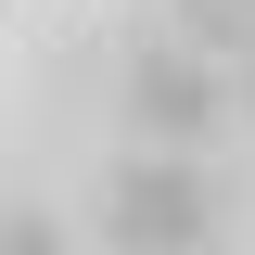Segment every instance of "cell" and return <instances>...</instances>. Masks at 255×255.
<instances>
[{"instance_id": "obj_4", "label": "cell", "mask_w": 255, "mask_h": 255, "mask_svg": "<svg viewBox=\"0 0 255 255\" xmlns=\"http://www.w3.org/2000/svg\"><path fill=\"white\" fill-rule=\"evenodd\" d=\"M0 255H64V230L51 217H0Z\"/></svg>"}, {"instance_id": "obj_1", "label": "cell", "mask_w": 255, "mask_h": 255, "mask_svg": "<svg viewBox=\"0 0 255 255\" xmlns=\"http://www.w3.org/2000/svg\"><path fill=\"white\" fill-rule=\"evenodd\" d=\"M204 230H217V191L191 179L179 153H128L102 179V243L115 255H191Z\"/></svg>"}, {"instance_id": "obj_3", "label": "cell", "mask_w": 255, "mask_h": 255, "mask_svg": "<svg viewBox=\"0 0 255 255\" xmlns=\"http://www.w3.org/2000/svg\"><path fill=\"white\" fill-rule=\"evenodd\" d=\"M255 38V0H179V51H230Z\"/></svg>"}, {"instance_id": "obj_2", "label": "cell", "mask_w": 255, "mask_h": 255, "mask_svg": "<svg viewBox=\"0 0 255 255\" xmlns=\"http://www.w3.org/2000/svg\"><path fill=\"white\" fill-rule=\"evenodd\" d=\"M128 128H140L153 153H191V140L217 128V77H204V51H140V64H128Z\"/></svg>"}]
</instances>
